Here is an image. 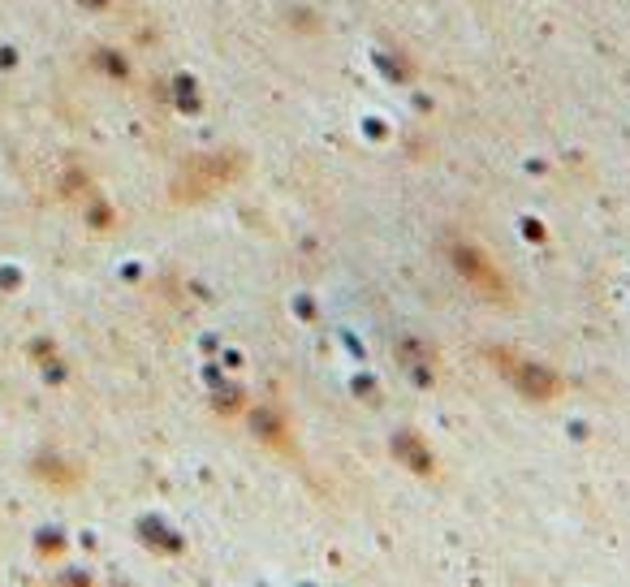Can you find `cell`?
<instances>
[{
	"mask_svg": "<svg viewBox=\"0 0 630 587\" xmlns=\"http://www.w3.org/2000/svg\"><path fill=\"white\" fill-rule=\"evenodd\" d=\"M497 363L505 367V376H510L514 385L527 393V398H553V393H557V380L544 372V367H531L523 359H510V354H497Z\"/></svg>",
	"mask_w": 630,
	"mask_h": 587,
	"instance_id": "1",
	"label": "cell"
},
{
	"mask_svg": "<svg viewBox=\"0 0 630 587\" xmlns=\"http://www.w3.org/2000/svg\"><path fill=\"white\" fill-rule=\"evenodd\" d=\"M458 272H467L484 290H497V272H488V264H479V255H471V251H458Z\"/></svg>",
	"mask_w": 630,
	"mask_h": 587,
	"instance_id": "2",
	"label": "cell"
}]
</instances>
